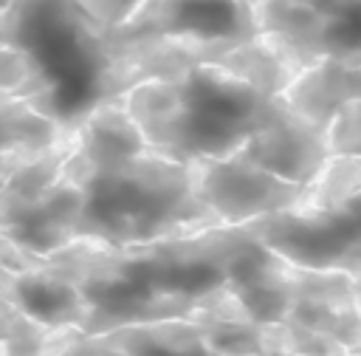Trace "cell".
Here are the masks:
<instances>
[{
  "label": "cell",
  "instance_id": "obj_4",
  "mask_svg": "<svg viewBox=\"0 0 361 356\" xmlns=\"http://www.w3.org/2000/svg\"><path fill=\"white\" fill-rule=\"evenodd\" d=\"M259 34L299 71L361 62V0H251Z\"/></svg>",
  "mask_w": 361,
  "mask_h": 356
},
{
  "label": "cell",
  "instance_id": "obj_17",
  "mask_svg": "<svg viewBox=\"0 0 361 356\" xmlns=\"http://www.w3.org/2000/svg\"><path fill=\"white\" fill-rule=\"evenodd\" d=\"M355 288H358V302H361V277H355Z\"/></svg>",
  "mask_w": 361,
  "mask_h": 356
},
{
  "label": "cell",
  "instance_id": "obj_7",
  "mask_svg": "<svg viewBox=\"0 0 361 356\" xmlns=\"http://www.w3.org/2000/svg\"><path fill=\"white\" fill-rule=\"evenodd\" d=\"M237 155L288 181L316 184L333 158L330 130L319 127L316 121L302 116L288 99H282L271 121Z\"/></svg>",
  "mask_w": 361,
  "mask_h": 356
},
{
  "label": "cell",
  "instance_id": "obj_3",
  "mask_svg": "<svg viewBox=\"0 0 361 356\" xmlns=\"http://www.w3.org/2000/svg\"><path fill=\"white\" fill-rule=\"evenodd\" d=\"M243 226L296 266L361 277V158L333 155L305 203Z\"/></svg>",
  "mask_w": 361,
  "mask_h": 356
},
{
  "label": "cell",
  "instance_id": "obj_10",
  "mask_svg": "<svg viewBox=\"0 0 361 356\" xmlns=\"http://www.w3.org/2000/svg\"><path fill=\"white\" fill-rule=\"evenodd\" d=\"M68 124L25 96L0 93V184L34 153L56 144Z\"/></svg>",
  "mask_w": 361,
  "mask_h": 356
},
{
  "label": "cell",
  "instance_id": "obj_6",
  "mask_svg": "<svg viewBox=\"0 0 361 356\" xmlns=\"http://www.w3.org/2000/svg\"><path fill=\"white\" fill-rule=\"evenodd\" d=\"M82 209L85 192L65 170V175L37 198L0 192V237L48 257L76 240Z\"/></svg>",
  "mask_w": 361,
  "mask_h": 356
},
{
  "label": "cell",
  "instance_id": "obj_13",
  "mask_svg": "<svg viewBox=\"0 0 361 356\" xmlns=\"http://www.w3.org/2000/svg\"><path fill=\"white\" fill-rule=\"evenodd\" d=\"M96 31L110 34L118 25H124L135 11H141L149 0H68Z\"/></svg>",
  "mask_w": 361,
  "mask_h": 356
},
{
  "label": "cell",
  "instance_id": "obj_12",
  "mask_svg": "<svg viewBox=\"0 0 361 356\" xmlns=\"http://www.w3.org/2000/svg\"><path fill=\"white\" fill-rule=\"evenodd\" d=\"M0 93L25 96L45 107V96H54V85L28 48L0 45Z\"/></svg>",
  "mask_w": 361,
  "mask_h": 356
},
{
  "label": "cell",
  "instance_id": "obj_18",
  "mask_svg": "<svg viewBox=\"0 0 361 356\" xmlns=\"http://www.w3.org/2000/svg\"><path fill=\"white\" fill-rule=\"evenodd\" d=\"M353 356H361V350H355V353H353Z\"/></svg>",
  "mask_w": 361,
  "mask_h": 356
},
{
  "label": "cell",
  "instance_id": "obj_2",
  "mask_svg": "<svg viewBox=\"0 0 361 356\" xmlns=\"http://www.w3.org/2000/svg\"><path fill=\"white\" fill-rule=\"evenodd\" d=\"M65 170L85 192L76 240L138 246L220 226L197 195L195 167L152 147L110 167H87L71 153Z\"/></svg>",
  "mask_w": 361,
  "mask_h": 356
},
{
  "label": "cell",
  "instance_id": "obj_11",
  "mask_svg": "<svg viewBox=\"0 0 361 356\" xmlns=\"http://www.w3.org/2000/svg\"><path fill=\"white\" fill-rule=\"evenodd\" d=\"M124 356H223L217 353L200 322L195 319H158L104 331Z\"/></svg>",
  "mask_w": 361,
  "mask_h": 356
},
{
  "label": "cell",
  "instance_id": "obj_9",
  "mask_svg": "<svg viewBox=\"0 0 361 356\" xmlns=\"http://www.w3.org/2000/svg\"><path fill=\"white\" fill-rule=\"evenodd\" d=\"M285 99L310 121L330 130V124L361 102V62H319L288 85Z\"/></svg>",
  "mask_w": 361,
  "mask_h": 356
},
{
  "label": "cell",
  "instance_id": "obj_16",
  "mask_svg": "<svg viewBox=\"0 0 361 356\" xmlns=\"http://www.w3.org/2000/svg\"><path fill=\"white\" fill-rule=\"evenodd\" d=\"M14 6H17V0H0V17H3V14H8Z\"/></svg>",
  "mask_w": 361,
  "mask_h": 356
},
{
  "label": "cell",
  "instance_id": "obj_1",
  "mask_svg": "<svg viewBox=\"0 0 361 356\" xmlns=\"http://www.w3.org/2000/svg\"><path fill=\"white\" fill-rule=\"evenodd\" d=\"M118 99L155 153L195 164L237 155L285 93L214 59L169 79H147Z\"/></svg>",
  "mask_w": 361,
  "mask_h": 356
},
{
  "label": "cell",
  "instance_id": "obj_15",
  "mask_svg": "<svg viewBox=\"0 0 361 356\" xmlns=\"http://www.w3.org/2000/svg\"><path fill=\"white\" fill-rule=\"evenodd\" d=\"M11 314H14V308L0 299V342H3V339L8 336V331H11Z\"/></svg>",
  "mask_w": 361,
  "mask_h": 356
},
{
  "label": "cell",
  "instance_id": "obj_8",
  "mask_svg": "<svg viewBox=\"0 0 361 356\" xmlns=\"http://www.w3.org/2000/svg\"><path fill=\"white\" fill-rule=\"evenodd\" d=\"M0 299L54 331H82L87 319V305L76 283L51 271L45 257L28 268H11L0 260Z\"/></svg>",
  "mask_w": 361,
  "mask_h": 356
},
{
  "label": "cell",
  "instance_id": "obj_5",
  "mask_svg": "<svg viewBox=\"0 0 361 356\" xmlns=\"http://www.w3.org/2000/svg\"><path fill=\"white\" fill-rule=\"evenodd\" d=\"M192 167L200 201L220 223L231 226H243L257 218L293 209L305 203L313 192V184L288 181L243 155L203 158Z\"/></svg>",
  "mask_w": 361,
  "mask_h": 356
},
{
  "label": "cell",
  "instance_id": "obj_14",
  "mask_svg": "<svg viewBox=\"0 0 361 356\" xmlns=\"http://www.w3.org/2000/svg\"><path fill=\"white\" fill-rule=\"evenodd\" d=\"M45 356H124V350L107 333H82L79 328L56 331V339Z\"/></svg>",
  "mask_w": 361,
  "mask_h": 356
}]
</instances>
